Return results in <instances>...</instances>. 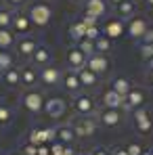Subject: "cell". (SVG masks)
I'll return each instance as SVG.
<instances>
[{
	"mask_svg": "<svg viewBox=\"0 0 153 155\" xmlns=\"http://www.w3.org/2000/svg\"><path fill=\"white\" fill-rule=\"evenodd\" d=\"M0 78H2V82H4L8 88H17V86H21V71H19V67H11L8 71L0 74Z\"/></svg>",
	"mask_w": 153,
	"mask_h": 155,
	"instance_id": "cell-24",
	"label": "cell"
},
{
	"mask_svg": "<svg viewBox=\"0 0 153 155\" xmlns=\"http://www.w3.org/2000/svg\"><path fill=\"white\" fill-rule=\"evenodd\" d=\"M124 149H126V153H128V155H143V153H145L143 145H141V143H134V140H130V143H128Z\"/></svg>",
	"mask_w": 153,
	"mask_h": 155,
	"instance_id": "cell-33",
	"label": "cell"
},
{
	"mask_svg": "<svg viewBox=\"0 0 153 155\" xmlns=\"http://www.w3.org/2000/svg\"><path fill=\"white\" fill-rule=\"evenodd\" d=\"M67 31H69L72 40H76V42H78V40H82V38L86 36V25L78 19V21H74V23L69 25V29H67Z\"/></svg>",
	"mask_w": 153,
	"mask_h": 155,
	"instance_id": "cell-29",
	"label": "cell"
},
{
	"mask_svg": "<svg viewBox=\"0 0 153 155\" xmlns=\"http://www.w3.org/2000/svg\"><path fill=\"white\" fill-rule=\"evenodd\" d=\"M13 120H15V111H13V107L6 103V101H0V126L6 128V126L13 124Z\"/></svg>",
	"mask_w": 153,
	"mask_h": 155,
	"instance_id": "cell-25",
	"label": "cell"
},
{
	"mask_svg": "<svg viewBox=\"0 0 153 155\" xmlns=\"http://www.w3.org/2000/svg\"><path fill=\"white\" fill-rule=\"evenodd\" d=\"M11 155H21V153H19V151H15V153H11Z\"/></svg>",
	"mask_w": 153,
	"mask_h": 155,
	"instance_id": "cell-52",
	"label": "cell"
},
{
	"mask_svg": "<svg viewBox=\"0 0 153 155\" xmlns=\"http://www.w3.org/2000/svg\"><path fill=\"white\" fill-rule=\"evenodd\" d=\"M145 101H147V94H145V90L143 88H138V86H134L130 92H128V97L124 99V107H122V111H136V109H141V107H145Z\"/></svg>",
	"mask_w": 153,
	"mask_h": 155,
	"instance_id": "cell-9",
	"label": "cell"
},
{
	"mask_svg": "<svg viewBox=\"0 0 153 155\" xmlns=\"http://www.w3.org/2000/svg\"><path fill=\"white\" fill-rule=\"evenodd\" d=\"M13 11L11 8H0V29H11V25H13Z\"/></svg>",
	"mask_w": 153,
	"mask_h": 155,
	"instance_id": "cell-32",
	"label": "cell"
},
{
	"mask_svg": "<svg viewBox=\"0 0 153 155\" xmlns=\"http://www.w3.org/2000/svg\"><path fill=\"white\" fill-rule=\"evenodd\" d=\"M124 31H126V21H124V19H120V17H115V19H109V21L103 25V34H105L109 40H115V38H120Z\"/></svg>",
	"mask_w": 153,
	"mask_h": 155,
	"instance_id": "cell-15",
	"label": "cell"
},
{
	"mask_svg": "<svg viewBox=\"0 0 153 155\" xmlns=\"http://www.w3.org/2000/svg\"><path fill=\"white\" fill-rule=\"evenodd\" d=\"M2 2H4L11 11H13V8H21V6H27V4H29V0H2Z\"/></svg>",
	"mask_w": 153,
	"mask_h": 155,
	"instance_id": "cell-37",
	"label": "cell"
},
{
	"mask_svg": "<svg viewBox=\"0 0 153 155\" xmlns=\"http://www.w3.org/2000/svg\"><path fill=\"white\" fill-rule=\"evenodd\" d=\"M143 155H153V151H151V149H149V151H145V153H143Z\"/></svg>",
	"mask_w": 153,
	"mask_h": 155,
	"instance_id": "cell-49",
	"label": "cell"
},
{
	"mask_svg": "<svg viewBox=\"0 0 153 155\" xmlns=\"http://www.w3.org/2000/svg\"><path fill=\"white\" fill-rule=\"evenodd\" d=\"M80 21H82V23H84V25H86V27L99 25V19H95V17H90V15H86V13L82 15V19H80Z\"/></svg>",
	"mask_w": 153,
	"mask_h": 155,
	"instance_id": "cell-40",
	"label": "cell"
},
{
	"mask_svg": "<svg viewBox=\"0 0 153 155\" xmlns=\"http://www.w3.org/2000/svg\"><path fill=\"white\" fill-rule=\"evenodd\" d=\"M78 155H88V153H78Z\"/></svg>",
	"mask_w": 153,
	"mask_h": 155,
	"instance_id": "cell-55",
	"label": "cell"
},
{
	"mask_svg": "<svg viewBox=\"0 0 153 155\" xmlns=\"http://www.w3.org/2000/svg\"><path fill=\"white\" fill-rule=\"evenodd\" d=\"M138 51H141V57H143L145 61L153 59V46L151 44H138Z\"/></svg>",
	"mask_w": 153,
	"mask_h": 155,
	"instance_id": "cell-35",
	"label": "cell"
},
{
	"mask_svg": "<svg viewBox=\"0 0 153 155\" xmlns=\"http://www.w3.org/2000/svg\"><path fill=\"white\" fill-rule=\"evenodd\" d=\"M63 155H78V151L74 149V145H67L65 151H63Z\"/></svg>",
	"mask_w": 153,
	"mask_h": 155,
	"instance_id": "cell-44",
	"label": "cell"
},
{
	"mask_svg": "<svg viewBox=\"0 0 153 155\" xmlns=\"http://www.w3.org/2000/svg\"><path fill=\"white\" fill-rule=\"evenodd\" d=\"M44 101H46V99H44V94H42L40 88H25L23 94H21V99H19L21 107L25 109L27 113H32V115L42 113V109H44Z\"/></svg>",
	"mask_w": 153,
	"mask_h": 155,
	"instance_id": "cell-2",
	"label": "cell"
},
{
	"mask_svg": "<svg viewBox=\"0 0 153 155\" xmlns=\"http://www.w3.org/2000/svg\"><path fill=\"white\" fill-rule=\"evenodd\" d=\"M21 71V86L23 88H34L36 84H40V69L34 67V65H25V67H19Z\"/></svg>",
	"mask_w": 153,
	"mask_h": 155,
	"instance_id": "cell-16",
	"label": "cell"
},
{
	"mask_svg": "<svg viewBox=\"0 0 153 155\" xmlns=\"http://www.w3.org/2000/svg\"><path fill=\"white\" fill-rule=\"evenodd\" d=\"M25 15L29 17V21H32L34 27L44 29L46 25H51L55 11H52V6L46 0H32V2L27 4V8H25Z\"/></svg>",
	"mask_w": 153,
	"mask_h": 155,
	"instance_id": "cell-1",
	"label": "cell"
},
{
	"mask_svg": "<svg viewBox=\"0 0 153 155\" xmlns=\"http://www.w3.org/2000/svg\"><path fill=\"white\" fill-rule=\"evenodd\" d=\"M78 78H80L82 90H84V88H86V90H95V88H99V84H101V78L97 76V74H92L88 67H82V69L78 71Z\"/></svg>",
	"mask_w": 153,
	"mask_h": 155,
	"instance_id": "cell-20",
	"label": "cell"
},
{
	"mask_svg": "<svg viewBox=\"0 0 153 155\" xmlns=\"http://www.w3.org/2000/svg\"><path fill=\"white\" fill-rule=\"evenodd\" d=\"M63 82V69L48 65V67H42L40 69V84L46 86V88H59Z\"/></svg>",
	"mask_w": 153,
	"mask_h": 155,
	"instance_id": "cell-8",
	"label": "cell"
},
{
	"mask_svg": "<svg viewBox=\"0 0 153 155\" xmlns=\"http://www.w3.org/2000/svg\"><path fill=\"white\" fill-rule=\"evenodd\" d=\"M69 124H72V128H74L78 138H92L97 134V130H99V124H97L95 117H80V115H76Z\"/></svg>",
	"mask_w": 153,
	"mask_h": 155,
	"instance_id": "cell-5",
	"label": "cell"
},
{
	"mask_svg": "<svg viewBox=\"0 0 153 155\" xmlns=\"http://www.w3.org/2000/svg\"><path fill=\"white\" fill-rule=\"evenodd\" d=\"M11 67H15V57L8 51H0V74L8 71Z\"/></svg>",
	"mask_w": 153,
	"mask_h": 155,
	"instance_id": "cell-31",
	"label": "cell"
},
{
	"mask_svg": "<svg viewBox=\"0 0 153 155\" xmlns=\"http://www.w3.org/2000/svg\"><path fill=\"white\" fill-rule=\"evenodd\" d=\"M63 151H65V145H61L59 140L51 143V155H63Z\"/></svg>",
	"mask_w": 153,
	"mask_h": 155,
	"instance_id": "cell-38",
	"label": "cell"
},
{
	"mask_svg": "<svg viewBox=\"0 0 153 155\" xmlns=\"http://www.w3.org/2000/svg\"><path fill=\"white\" fill-rule=\"evenodd\" d=\"M61 86L69 92V94H80L82 92V84H80V78H78V71L74 69H67V71H63V82H61Z\"/></svg>",
	"mask_w": 153,
	"mask_h": 155,
	"instance_id": "cell-14",
	"label": "cell"
},
{
	"mask_svg": "<svg viewBox=\"0 0 153 155\" xmlns=\"http://www.w3.org/2000/svg\"><path fill=\"white\" fill-rule=\"evenodd\" d=\"M118 8V15H120V19H132L134 15H136V4L134 2H130V0H124L122 4H118L115 6Z\"/></svg>",
	"mask_w": 153,
	"mask_h": 155,
	"instance_id": "cell-26",
	"label": "cell"
},
{
	"mask_svg": "<svg viewBox=\"0 0 153 155\" xmlns=\"http://www.w3.org/2000/svg\"><path fill=\"white\" fill-rule=\"evenodd\" d=\"M65 63H67V69H74V71H80L82 67H86V54L80 52L76 46H72L67 54H65Z\"/></svg>",
	"mask_w": 153,
	"mask_h": 155,
	"instance_id": "cell-17",
	"label": "cell"
},
{
	"mask_svg": "<svg viewBox=\"0 0 153 155\" xmlns=\"http://www.w3.org/2000/svg\"><path fill=\"white\" fill-rule=\"evenodd\" d=\"M130 2H134V4H136V2H141V0H130Z\"/></svg>",
	"mask_w": 153,
	"mask_h": 155,
	"instance_id": "cell-53",
	"label": "cell"
},
{
	"mask_svg": "<svg viewBox=\"0 0 153 155\" xmlns=\"http://www.w3.org/2000/svg\"><path fill=\"white\" fill-rule=\"evenodd\" d=\"M88 155H111V151H109L107 147H103V145H97V147L90 149V153H88Z\"/></svg>",
	"mask_w": 153,
	"mask_h": 155,
	"instance_id": "cell-39",
	"label": "cell"
},
{
	"mask_svg": "<svg viewBox=\"0 0 153 155\" xmlns=\"http://www.w3.org/2000/svg\"><path fill=\"white\" fill-rule=\"evenodd\" d=\"M72 2H78V4H84L86 0H72Z\"/></svg>",
	"mask_w": 153,
	"mask_h": 155,
	"instance_id": "cell-48",
	"label": "cell"
},
{
	"mask_svg": "<svg viewBox=\"0 0 153 155\" xmlns=\"http://www.w3.org/2000/svg\"><path fill=\"white\" fill-rule=\"evenodd\" d=\"M15 46H17L19 57H23V59H32V57H34V52H36V48H38L40 44H38L32 36H21V38H17Z\"/></svg>",
	"mask_w": 153,
	"mask_h": 155,
	"instance_id": "cell-12",
	"label": "cell"
},
{
	"mask_svg": "<svg viewBox=\"0 0 153 155\" xmlns=\"http://www.w3.org/2000/svg\"><path fill=\"white\" fill-rule=\"evenodd\" d=\"M149 80H151V84H153V71H149Z\"/></svg>",
	"mask_w": 153,
	"mask_h": 155,
	"instance_id": "cell-50",
	"label": "cell"
},
{
	"mask_svg": "<svg viewBox=\"0 0 153 155\" xmlns=\"http://www.w3.org/2000/svg\"><path fill=\"white\" fill-rule=\"evenodd\" d=\"M109 151H111V155H128L126 149H124V147H120V145H113Z\"/></svg>",
	"mask_w": 153,
	"mask_h": 155,
	"instance_id": "cell-42",
	"label": "cell"
},
{
	"mask_svg": "<svg viewBox=\"0 0 153 155\" xmlns=\"http://www.w3.org/2000/svg\"><path fill=\"white\" fill-rule=\"evenodd\" d=\"M95 120H97V124L101 128H118L124 122V113H122V109H105V107H99Z\"/></svg>",
	"mask_w": 153,
	"mask_h": 155,
	"instance_id": "cell-4",
	"label": "cell"
},
{
	"mask_svg": "<svg viewBox=\"0 0 153 155\" xmlns=\"http://www.w3.org/2000/svg\"><path fill=\"white\" fill-rule=\"evenodd\" d=\"M72 107H74L76 115H80V117H95V115H97V111H99L97 101H95L90 94H86V92L76 94V97H74V101H72Z\"/></svg>",
	"mask_w": 153,
	"mask_h": 155,
	"instance_id": "cell-3",
	"label": "cell"
},
{
	"mask_svg": "<svg viewBox=\"0 0 153 155\" xmlns=\"http://www.w3.org/2000/svg\"><path fill=\"white\" fill-rule=\"evenodd\" d=\"M76 48L80 52H84L86 54V59L90 57V54H95V40H88V38H82V40H78L76 42Z\"/></svg>",
	"mask_w": 153,
	"mask_h": 155,
	"instance_id": "cell-30",
	"label": "cell"
},
{
	"mask_svg": "<svg viewBox=\"0 0 153 155\" xmlns=\"http://www.w3.org/2000/svg\"><path fill=\"white\" fill-rule=\"evenodd\" d=\"M151 151H153V149H151Z\"/></svg>",
	"mask_w": 153,
	"mask_h": 155,
	"instance_id": "cell-56",
	"label": "cell"
},
{
	"mask_svg": "<svg viewBox=\"0 0 153 155\" xmlns=\"http://www.w3.org/2000/svg\"><path fill=\"white\" fill-rule=\"evenodd\" d=\"M147 67H149V71H153V59H149V61H147Z\"/></svg>",
	"mask_w": 153,
	"mask_h": 155,
	"instance_id": "cell-46",
	"label": "cell"
},
{
	"mask_svg": "<svg viewBox=\"0 0 153 155\" xmlns=\"http://www.w3.org/2000/svg\"><path fill=\"white\" fill-rule=\"evenodd\" d=\"M101 107H105V109H122V107H124V97H120L118 92H113V90L109 88V90L103 92Z\"/></svg>",
	"mask_w": 153,
	"mask_h": 155,
	"instance_id": "cell-22",
	"label": "cell"
},
{
	"mask_svg": "<svg viewBox=\"0 0 153 155\" xmlns=\"http://www.w3.org/2000/svg\"><path fill=\"white\" fill-rule=\"evenodd\" d=\"M86 67L92 71V74H97V76H107L109 71H111V59H109V54H101V52H95V54H90L88 59H86Z\"/></svg>",
	"mask_w": 153,
	"mask_h": 155,
	"instance_id": "cell-7",
	"label": "cell"
},
{
	"mask_svg": "<svg viewBox=\"0 0 153 155\" xmlns=\"http://www.w3.org/2000/svg\"><path fill=\"white\" fill-rule=\"evenodd\" d=\"M145 4H147V6H153V0H145Z\"/></svg>",
	"mask_w": 153,
	"mask_h": 155,
	"instance_id": "cell-47",
	"label": "cell"
},
{
	"mask_svg": "<svg viewBox=\"0 0 153 155\" xmlns=\"http://www.w3.org/2000/svg\"><path fill=\"white\" fill-rule=\"evenodd\" d=\"M132 126L138 134H149L153 130V111L147 107L132 111Z\"/></svg>",
	"mask_w": 153,
	"mask_h": 155,
	"instance_id": "cell-6",
	"label": "cell"
},
{
	"mask_svg": "<svg viewBox=\"0 0 153 155\" xmlns=\"http://www.w3.org/2000/svg\"><path fill=\"white\" fill-rule=\"evenodd\" d=\"M111 48H113V42H111L105 34H101V36L95 40V51H97V52H101V54H109Z\"/></svg>",
	"mask_w": 153,
	"mask_h": 155,
	"instance_id": "cell-28",
	"label": "cell"
},
{
	"mask_svg": "<svg viewBox=\"0 0 153 155\" xmlns=\"http://www.w3.org/2000/svg\"><path fill=\"white\" fill-rule=\"evenodd\" d=\"M124 0H107V4H113V6H118V4H122Z\"/></svg>",
	"mask_w": 153,
	"mask_h": 155,
	"instance_id": "cell-45",
	"label": "cell"
},
{
	"mask_svg": "<svg viewBox=\"0 0 153 155\" xmlns=\"http://www.w3.org/2000/svg\"><path fill=\"white\" fill-rule=\"evenodd\" d=\"M134 88V84L130 82V78H126V76H118V78H113L111 80V90L113 92H118L120 97H124L126 99L128 97V92Z\"/></svg>",
	"mask_w": 153,
	"mask_h": 155,
	"instance_id": "cell-23",
	"label": "cell"
},
{
	"mask_svg": "<svg viewBox=\"0 0 153 155\" xmlns=\"http://www.w3.org/2000/svg\"><path fill=\"white\" fill-rule=\"evenodd\" d=\"M107 0H86L84 2V13L95 17V19H101L107 15Z\"/></svg>",
	"mask_w": 153,
	"mask_h": 155,
	"instance_id": "cell-19",
	"label": "cell"
},
{
	"mask_svg": "<svg viewBox=\"0 0 153 155\" xmlns=\"http://www.w3.org/2000/svg\"><path fill=\"white\" fill-rule=\"evenodd\" d=\"M101 34H103L101 27H99V25H92V27H86V36H84V38H88V40H97Z\"/></svg>",
	"mask_w": 153,
	"mask_h": 155,
	"instance_id": "cell-36",
	"label": "cell"
},
{
	"mask_svg": "<svg viewBox=\"0 0 153 155\" xmlns=\"http://www.w3.org/2000/svg\"><path fill=\"white\" fill-rule=\"evenodd\" d=\"M138 42H141V44H151V46H153V27L151 25H149V29L145 31V36H143Z\"/></svg>",
	"mask_w": 153,
	"mask_h": 155,
	"instance_id": "cell-41",
	"label": "cell"
},
{
	"mask_svg": "<svg viewBox=\"0 0 153 155\" xmlns=\"http://www.w3.org/2000/svg\"><path fill=\"white\" fill-rule=\"evenodd\" d=\"M32 65L38 67V69L52 65V52H51V48H46L44 44H40V46L36 48V52H34V57H32Z\"/></svg>",
	"mask_w": 153,
	"mask_h": 155,
	"instance_id": "cell-18",
	"label": "cell"
},
{
	"mask_svg": "<svg viewBox=\"0 0 153 155\" xmlns=\"http://www.w3.org/2000/svg\"><path fill=\"white\" fill-rule=\"evenodd\" d=\"M2 130H4V128H2V126H0V136H2Z\"/></svg>",
	"mask_w": 153,
	"mask_h": 155,
	"instance_id": "cell-54",
	"label": "cell"
},
{
	"mask_svg": "<svg viewBox=\"0 0 153 155\" xmlns=\"http://www.w3.org/2000/svg\"><path fill=\"white\" fill-rule=\"evenodd\" d=\"M19 153H21V155H38V147L25 140V143L19 147Z\"/></svg>",
	"mask_w": 153,
	"mask_h": 155,
	"instance_id": "cell-34",
	"label": "cell"
},
{
	"mask_svg": "<svg viewBox=\"0 0 153 155\" xmlns=\"http://www.w3.org/2000/svg\"><path fill=\"white\" fill-rule=\"evenodd\" d=\"M15 31L13 29H0V51H11L15 46Z\"/></svg>",
	"mask_w": 153,
	"mask_h": 155,
	"instance_id": "cell-27",
	"label": "cell"
},
{
	"mask_svg": "<svg viewBox=\"0 0 153 155\" xmlns=\"http://www.w3.org/2000/svg\"><path fill=\"white\" fill-rule=\"evenodd\" d=\"M0 8H4V2H2V0H0Z\"/></svg>",
	"mask_w": 153,
	"mask_h": 155,
	"instance_id": "cell-51",
	"label": "cell"
},
{
	"mask_svg": "<svg viewBox=\"0 0 153 155\" xmlns=\"http://www.w3.org/2000/svg\"><path fill=\"white\" fill-rule=\"evenodd\" d=\"M55 134H57V140L61 143V145H74L76 143V132H74V128H72V124L67 122V124H61V126H57L55 128Z\"/></svg>",
	"mask_w": 153,
	"mask_h": 155,
	"instance_id": "cell-21",
	"label": "cell"
},
{
	"mask_svg": "<svg viewBox=\"0 0 153 155\" xmlns=\"http://www.w3.org/2000/svg\"><path fill=\"white\" fill-rule=\"evenodd\" d=\"M48 117L52 120H59V117H63V113L67 111V101L63 99V97H51V99H46L44 101V109H42Z\"/></svg>",
	"mask_w": 153,
	"mask_h": 155,
	"instance_id": "cell-10",
	"label": "cell"
},
{
	"mask_svg": "<svg viewBox=\"0 0 153 155\" xmlns=\"http://www.w3.org/2000/svg\"><path fill=\"white\" fill-rule=\"evenodd\" d=\"M32 21H29V17H27L25 13H21V11H17L15 15H13V25L11 29L17 34V36H27L29 31H32Z\"/></svg>",
	"mask_w": 153,
	"mask_h": 155,
	"instance_id": "cell-13",
	"label": "cell"
},
{
	"mask_svg": "<svg viewBox=\"0 0 153 155\" xmlns=\"http://www.w3.org/2000/svg\"><path fill=\"white\" fill-rule=\"evenodd\" d=\"M38 155H51V145H40L38 147Z\"/></svg>",
	"mask_w": 153,
	"mask_h": 155,
	"instance_id": "cell-43",
	"label": "cell"
},
{
	"mask_svg": "<svg viewBox=\"0 0 153 155\" xmlns=\"http://www.w3.org/2000/svg\"><path fill=\"white\" fill-rule=\"evenodd\" d=\"M147 29H149V23H147L145 17L134 15L132 19H128V21H126V34L132 38V40H141V38L145 36Z\"/></svg>",
	"mask_w": 153,
	"mask_h": 155,
	"instance_id": "cell-11",
	"label": "cell"
}]
</instances>
